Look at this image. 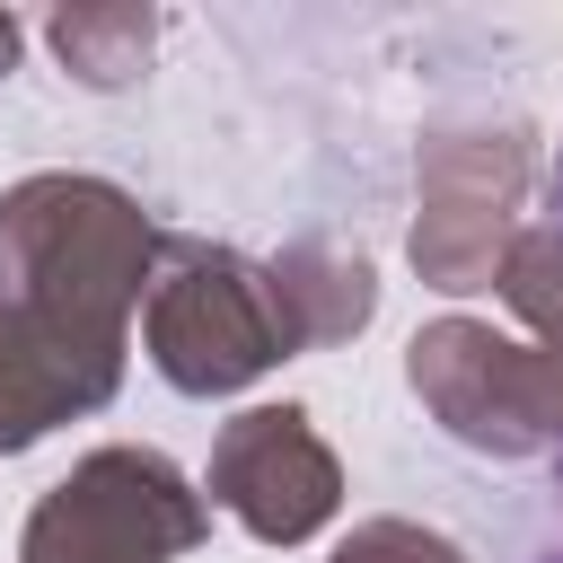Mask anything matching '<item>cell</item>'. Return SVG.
I'll return each instance as SVG.
<instances>
[{
    "label": "cell",
    "mask_w": 563,
    "mask_h": 563,
    "mask_svg": "<svg viewBox=\"0 0 563 563\" xmlns=\"http://www.w3.org/2000/svg\"><path fill=\"white\" fill-rule=\"evenodd\" d=\"M264 361H273V334L246 308L238 264H202L158 299V369L176 387H229V378H246Z\"/></svg>",
    "instance_id": "6da1fadb"
},
{
    "label": "cell",
    "mask_w": 563,
    "mask_h": 563,
    "mask_svg": "<svg viewBox=\"0 0 563 563\" xmlns=\"http://www.w3.org/2000/svg\"><path fill=\"white\" fill-rule=\"evenodd\" d=\"M220 493L246 510V528L299 537L334 501V475H325V449L299 431V413H246L220 449Z\"/></svg>",
    "instance_id": "7a4b0ae2"
},
{
    "label": "cell",
    "mask_w": 563,
    "mask_h": 563,
    "mask_svg": "<svg viewBox=\"0 0 563 563\" xmlns=\"http://www.w3.org/2000/svg\"><path fill=\"white\" fill-rule=\"evenodd\" d=\"M343 563H457V554H449L440 537H413V528H369Z\"/></svg>",
    "instance_id": "3957f363"
},
{
    "label": "cell",
    "mask_w": 563,
    "mask_h": 563,
    "mask_svg": "<svg viewBox=\"0 0 563 563\" xmlns=\"http://www.w3.org/2000/svg\"><path fill=\"white\" fill-rule=\"evenodd\" d=\"M554 202H563V167H554Z\"/></svg>",
    "instance_id": "277c9868"
}]
</instances>
